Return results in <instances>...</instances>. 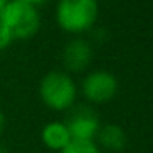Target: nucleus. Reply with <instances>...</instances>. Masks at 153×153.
I'll list each match as a JSON object with an SVG mask.
<instances>
[{"label":"nucleus","instance_id":"f257e3e1","mask_svg":"<svg viewBox=\"0 0 153 153\" xmlns=\"http://www.w3.org/2000/svg\"><path fill=\"white\" fill-rule=\"evenodd\" d=\"M0 27L12 40H28L35 36L41 27L38 7L22 0H10L0 13Z\"/></svg>","mask_w":153,"mask_h":153},{"label":"nucleus","instance_id":"f03ea898","mask_svg":"<svg viewBox=\"0 0 153 153\" xmlns=\"http://www.w3.org/2000/svg\"><path fill=\"white\" fill-rule=\"evenodd\" d=\"M99 15L97 0H59L56 5V23L61 30L79 35L94 27Z\"/></svg>","mask_w":153,"mask_h":153},{"label":"nucleus","instance_id":"7ed1b4c3","mask_svg":"<svg viewBox=\"0 0 153 153\" xmlns=\"http://www.w3.org/2000/svg\"><path fill=\"white\" fill-rule=\"evenodd\" d=\"M38 92L46 107L53 110H68L76 102L77 87L66 71H50L40 81Z\"/></svg>","mask_w":153,"mask_h":153},{"label":"nucleus","instance_id":"20e7f679","mask_svg":"<svg viewBox=\"0 0 153 153\" xmlns=\"http://www.w3.org/2000/svg\"><path fill=\"white\" fill-rule=\"evenodd\" d=\"M119 91V81L109 71H92L82 81V94L89 102L104 104L115 97Z\"/></svg>","mask_w":153,"mask_h":153},{"label":"nucleus","instance_id":"39448f33","mask_svg":"<svg viewBox=\"0 0 153 153\" xmlns=\"http://www.w3.org/2000/svg\"><path fill=\"white\" fill-rule=\"evenodd\" d=\"M64 123L69 130L71 140L94 142V138L97 137V133L100 130L99 117L89 107H77L76 110L71 112L68 122Z\"/></svg>","mask_w":153,"mask_h":153},{"label":"nucleus","instance_id":"423d86ee","mask_svg":"<svg viewBox=\"0 0 153 153\" xmlns=\"http://www.w3.org/2000/svg\"><path fill=\"white\" fill-rule=\"evenodd\" d=\"M92 59V46L87 40L74 38L68 41L63 50V64L69 73H81L91 64Z\"/></svg>","mask_w":153,"mask_h":153},{"label":"nucleus","instance_id":"0eeeda50","mask_svg":"<svg viewBox=\"0 0 153 153\" xmlns=\"http://www.w3.org/2000/svg\"><path fill=\"white\" fill-rule=\"evenodd\" d=\"M41 142L50 150L61 152L71 142V135H69V130H68L66 123L58 122V120L48 122L43 127V130H41Z\"/></svg>","mask_w":153,"mask_h":153},{"label":"nucleus","instance_id":"6e6552de","mask_svg":"<svg viewBox=\"0 0 153 153\" xmlns=\"http://www.w3.org/2000/svg\"><path fill=\"white\" fill-rule=\"evenodd\" d=\"M97 138H99L100 145L110 152H122L127 145L125 132L122 127L115 125V123H109V125L102 127L97 133Z\"/></svg>","mask_w":153,"mask_h":153},{"label":"nucleus","instance_id":"1a4fd4ad","mask_svg":"<svg viewBox=\"0 0 153 153\" xmlns=\"http://www.w3.org/2000/svg\"><path fill=\"white\" fill-rule=\"evenodd\" d=\"M59 153H100L96 142H82V140H71L69 145L64 146Z\"/></svg>","mask_w":153,"mask_h":153},{"label":"nucleus","instance_id":"9d476101","mask_svg":"<svg viewBox=\"0 0 153 153\" xmlns=\"http://www.w3.org/2000/svg\"><path fill=\"white\" fill-rule=\"evenodd\" d=\"M12 41H13V40L10 38V35H8L4 28L0 27V50H5V48L12 43Z\"/></svg>","mask_w":153,"mask_h":153},{"label":"nucleus","instance_id":"9b49d317","mask_svg":"<svg viewBox=\"0 0 153 153\" xmlns=\"http://www.w3.org/2000/svg\"><path fill=\"white\" fill-rule=\"evenodd\" d=\"M4 130H5V115H4V112H2V109H0V137H2Z\"/></svg>","mask_w":153,"mask_h":153},{"label":"nucleus","instance_id":"f8f14e48","mask_svg":"<svg viewBox=\"0 0 153 153\" xmlns=\"http://www.w3.org/2000/svg\"><path fill=\"white\" fill-rule=\"evenodd\" d=\"M22 2H27V4H31V5H35V7H38V5L45 4L48 0H22Z\"/></svg>","mask_w":153,"mask_h":153},{"label":"nucleus","instance_id":"ddd939ff","mask_svg":"<svg viewBox=\"0 0 153 153\" xmlns=\"http://www.w3.org/2000/svg\"><path fill=\"white\" fill-rule=\"evenodd\" d=\"M8 2H10V0H0V13H2V10L8 5Z\"/></svg>","mask_w":153,"mask_h":153}]
</instances>
